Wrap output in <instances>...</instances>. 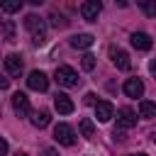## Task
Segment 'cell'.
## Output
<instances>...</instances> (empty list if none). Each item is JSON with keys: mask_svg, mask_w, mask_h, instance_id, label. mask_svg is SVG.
I'll list each match as a JSON object with an SVG mask.
<instances>
[{"mask_svg": "<svg viewBox=\"0 0 156 156\" xmlns=\"http://www.w3.org/2000/svg\"><path fill=\"white\" fill-rule=\"evenodd\" d=\"M24 27H27V32L32 34V41H34L37 46L46 41V22H44L39 15H27V17H24Z\"/></svg>", "mask_w": 156, "mask_h": 156, "instance_id": "6da1fadb", "label": "cell"}, {"mask_svg": "<svg viewBox=\"0 0 156 156\" xmlns=\"http://www.w3.org/2000/svg\"><path fill=\"white\" fill-rule=\"evenodd\" d=\"M54 80H56L58 85H63V88H76L80 78H78V73H76L71 66H58L56 73H54Z\"/></svg>", "mask_w": 156, "mask_h": 156, "instance_id": "7a4b0ae2", "label": "cell"}, {"mask_svg": "<svg viewBox=\"0 0 156 156\" xmlns=\"http://www.w3.org/2000/svg\"><path fill=\"white\" fill-rule=\"evenodd\" d=\"M54 139H56L58 144H63V146H73V144H76V132H73L66 122H58V124L54 127Z\"/></svg>", "mask_w": 156, "mask_h": 156, "instance_id": "3957f363", "label": "cell"}, {"mask_svg": "<svg viewBox=\"0 0 156 156\" xmlns=\"http://www.w3.org/2000/svg\"><path fill=\"white\" fill-rule=\"evenodd\" d=\"M136 127V112L132 107H119L117 110V129H132Z\"/></svg>", "mask_w": 156, "mask_h": 156, "instance_id": "277c9868", "label": "cell"}, {"mask_svg": "<svg viewBox=\"0 0 156 156\" xmlns=\"http://www.w3.org/2000/svg\"><path fill=\"white\" fill-rule=\"evenodd\" d=\"M110 58H112V63H115L119 71H129V68H132L129 54H127L124 49H119V46H110Z\"/></svg>", "mask_w": 156, "mask_h": 156, "instance_id": "5b68a950", "label": "cell"}, {"mask_svg": "<svg viewBox=\"0 0 156 156\" xmlns=\"http://www.w3.org/2000/svg\"><path fill=\"white\" fill-rule=\"evenodd\" d=\"M27 85H29L32 90H37V93H44V90L49 88V78H46L44 71H32V73L27 76Z\"/></svg>", "mask_w": 156, "mask_h": 156, "instance_id": "8992f818", "label": "cell"}, {"mask_svg": "<svg viewBox=\"0 0 156 156\" xmlns=\"http://www.w3.org/2000/svg\"><path fill=\"white\" fill-rule=\"evenodd\" d=\"M100 10H102L100 0H88V2L80 5V17H83L85 22H95L98 15H100Z\"/></svg>", "mask_w": 156, "mask_h": 156, "instance_id": "52a82bcc", "label": "cell"}, {"mask_svg": "<svg viewBox=\"0 0 156 156\" xmlns=\"http://www.w3.org/2000/svg\"><path fill=\"white\" fill-rule=\"evenodd\" d=\"M12 110H15L20 117H27V115H32L29 98H27L24 93H15V95H12Z\"/></svg>", "mask_w": 156, "mask_h": 156, "instance_id": "ba28073f", "label": "cell"}, {"mask_svg": "<svg viewBox=\"0 0 156 156\" xmlns=\"http://www.w3.org/2000/svg\"><path fill=\"white\" fill-rule=\"evenodd\" d=\"M54 107H56L58 115H71V112L76 110L73 100H71L66 93H56V95H54Z\"/></svg>", "mask_w": 156, "mask_h": 156, "instance_id": "9c48e42d", "label": "cell"}, {"mask_svg": "<svg viewBox=\"0 0 156 156\" xmlns=\"http://www.w3.org/2000/svg\"><path fill=\"white\" fill-rule=\"evenodd\" d=\"M95 117H98V122H110V119L115 117L112 102H110V100H98V102H95Z\"/></svg>", "mask_w": 156, "mask_h": 156, "instance_id": "30bf717a", "label": "cell"}, {"mask_svg": "<svg viewBox=\"0 0 156 156\" xmlns=\"http://www.w3.org/2000/svg\"><path fill=\"white\" fill-rule=\"evenodd\" d=\"M122 90H124L127 98H141L144 95V83L139 78H127L124 85H122Z\"/></svg>", "mask_w": 156, "mask_h": 156, "instance_id": "8fae6325", "label": "cell"}, {"mask_svg": "<svg viewBox=\"0 0 156 156\" xmlns=\"http://www.w3.org/2000/svg\"><path fill=\"white\" fill-rule=\"evenodd\" d=\"M129 41H132V46H134L136 51H149V49H151V37H149L146 32H134V34L129 37Z\"/></svg>", "mask_w": 156, "mask_h": 156, "instance_id": "7c38bea8", "label": "cell"}, {"mask_svg": "<svg viewBox=\"0 0 156 156\" xmlns=\"http://www.w3.org/2000/svg\"><path fill=\"white\" fill-rule=\"evenodd\" d=\"M22 56L20 54H10L7 58H5V73L7 76H20L22 73Z\"/></svg>", "mask_w": 156, "mask_h": 156, "instance_id": "4fadbf2b", "label": "cell"}, {"mask_svg": "<svg viewBox=\"0 0 156 156\" xmlns=\"http://www.w3.org/2000/svg\"><path fill=\"white\" fill-rule=\"evenodd\" d=\"M29 119H32V124H34L37 129H44V127L51 122V115H49V110H34Z\"/></svg>", "mask_w": 156, "mask_h": 156, "instance_id": "5bb4252c", "label": "cell"}, {"mask_svg": "<svg viewBox=\"0 0 156 156\" xmlns=\"http://www.w3.org/2000/svg\"><path fill=\"white\" fill-rule=\"evenodd\" d=\"M139 117H144V119H154V117H156V102H151V100H141V102H139Z\"/></svg>", "mask_w": 156, "mask_h": 156, "instance_id": "9a60e30c", "label": "cell"}, {"mask_svg": "<svg viewBox=\"0 0 156 156\" xmlns=\"http://www.w3.org/2000/svg\"><path fill=\"white\" fill-rule=\"evenodd\" d=\"M93 34H76V37H71V46H76V49H88V46H93Z\"/></svg>", "mask_w": 156, "mask_h": 156, "instance_id": "2e32d148", "label": "cell"}, {"mask_svg": "<svg viewBox=\"0 0 156 156\" xmlns=\"http://www.w3.org/2000/svg\"><path fill=\"white\" fill-rule=\"evenodd\" d=\"M78 129H80V134H83L85 139H93V136H95V124H93L90 117H83V119L78 122Z\"/></svg>", "mask_w": 156, "mask_h": 156, "instance_id": "e0dca14e", "label": "cell"}, {"mask_svg": "<svg viewBox=\"0 0 156 156\" xmlns=\"http://www.w3.org/2000/svg\"><path fill=\"white\" fill-rule=\"evenodd\" d=\"M0 37H2L5 41H15V24H12L10 20L0 22Z\"/></svg>", "mask_w": 156, "mask_h": 156, "instance_id": "ac0fdd59", "label": "cell"}, {"mask_svg": "<svg viewBox=\"0 0 156 156\" xmlns=\"http://www.w3.org/2000/svg\"><path fill=\"white\" fill-rule=\"evenodd\" d=\"M0 10L2 12H10V15L12 12H20L22 10V2L20 0H0Z\"/></svg>", "mask_w": 156, "mask_h": 156, "instance_id": "d6986e66", "label": "cell"}, {"mask_svg": "<svg viewBox=\"0 0 156 156\" xmlns=\"http://www.w3.org/2000/svg\"><path fill=\"white\" fill-rule=\"evenodd\" d=\"M80 66H83V71H93V68H95V56H93V54H83Z\"/></svg>", "mask_w": 156, "mask_h": 156, "instance_id": "ffe728a7", "label": "cell"}, {"mask_svg": "<svg viewBox=\"0 0 156 156\" xmlns=\"http://www.w3.org/2000/svg\"><path fill=\"white\" fill-rule=\"evenodd\" d=\"M139 7H141L149 17H154V15H156V0H151V2H139Z\"/></svg>", "mask_w": 156, "mask_h": 156, "instance_id": "44dd1931", "label": "cell"}, {"mask_svg": "<svg viewBox=\"0 0 156 156\" xmlns=\"http://www.w3.org/2000/svg\"><path fill=\"white\" fill-rule=\"evenodd\" d=\"M51 24H54V27L58 29V27H63L66 22H63V17H61V15H51Z\"/></svg>", "mask_w": 156, "mask_h": 156, "instance_id": "7402d4cb", "label": "cell"}, {"mask_svg": "<svg viewBox=\"0 0 156 156\" xmlns=\"http://www.w3.org/2000/svg\"><path fill=\"white\" fill-rule=\"evenodd\" d=\"M10 88V78L7 76H0V90H7Z\"/></svg>", "mask_w": 156, "mask_h": 156, "instance_id": "603a6c76", "label": "cell"}, {"mask_svg": "<svg viewBox=\"0 0 156 156\" xmlns=\"http://www.w3.org/2000/svg\"><path fill=\"white\" fill-rule=\"evenodd\" d=\"M41 156H58V151H56V149H51V146H46V149L41 151Z\"/></svg>", "mask_w": 156, "mask_h": 156, "instance_id": "cb8c5ba5", "label": "cell"}, {"mask_svg": "<svg viewBox=\"0 0 156 156\" xmlns=\"http://www.w3.org/2000/svg\"><path fill=\"white\" fill-rule=\"evenodd\" d=\"M149 73L156 78V58H151V61H149Z\"/></svg>", "mask_w": 156, "mask_h": 156, "instance_id": "d4e9b609", "label": "cell"}, {"mask_svg": "<svg viewBox=\"0 0 156 156\" xmlns=\"http://www.w3.org/2000/svg\"><path fill=\"white\" fill-rule=\"evenodd\" d=\"M5 154H7V141L0 136V156H5Z\"/></svg>", "mask_w": 156, "mask_h": 156, "instance_id": "484cf974", "label": "cell"}, {"mask_svg": "<svg viewBox=\"0 0 156 156\" xmlns=\"http://www.w3.org/2000/svg\"><path fill=\"white\" fill-rule=\"evenodd\" d=\"M85 102H88V105H93V107H95V102H98V100H95V95H93V93H88V95H85Z\"/></svg>", "mask_w": 156, "mask_h": 156, "instance_id": "4316f807", "label": "cell"}, {"mask_svg": "<svg viewBox=\"0 0 156 156\" xmlns=\"http://www.w3.org/2000/svg\"><path fill=\"white\" fill-rule=\"evenodd\" d=\"M15 156H27V154H22V151H17V154H15Z\"/></svg>", "mask_w": 156, "mask_h": 156, "instance_id": "83f0119b", "label": "cell"}, {"mask_svg": "<svg viewBox=\"0 0 156 156\" xmlns=\"http://www.w3.org/2000/svg\"><path fill=\"white\" fill-rule=\"evenodd\" d=\"M132 156H146V154H132Z\"/></svg>", "mask_w": 156, "mask_h": 156, "instance_id": "f1b7e54d", "label": "cell"}, {"mask_svg": "<svg viewBox=\"0 0 156 156\" xmlns=\"http://www.w3.org/2000/svg\"><path fill=\"white\" fill-rule=\"evenodd\" d=\"M151 136H154V141H156V132H154V134H151Z\"/></svg>", "mask_w": 156, "mask_h": 156, "instance_id": "f546056e", "label": "cell"}]
</instances>
